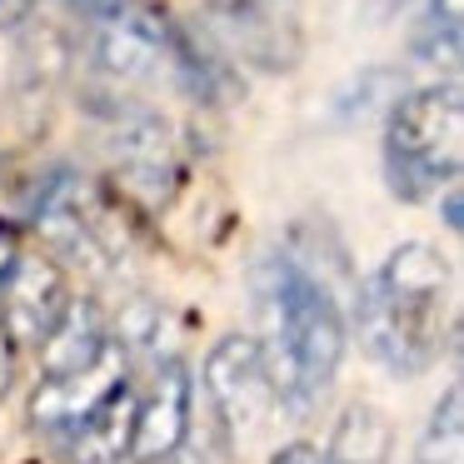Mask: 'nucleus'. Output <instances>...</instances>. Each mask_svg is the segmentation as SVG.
<instances>
[{
    "label": "nucleus",
    "instance_id": "10",
    "mask_svg": "<svg viewBox=\"0 0 464 464\" xmlns=\"http://www.w3.org/2000/svg\"><path fill=\"white\" fill-rule=\"evenodd\" d=\"M71 275L51 255H21L15 270L0 285V330L11 334L15 350H41L61 320L71 314Z\"/></svg>",
    "mask_w": 464,
    "mask_h": 464
},
{
    "label": "nucleus",
    "instance_id": "5",
    "mask_svg": "<svg viewBox=\"0 0 464 464\" xmlns=\"http://www.w3.org/2000/svg\"><path fill=\"white\" fill-rule=\"evenodd\" d=\"M91 111L101 121V150L115 180L150 205L170 200L185 175L175 125L160 111L140 105L135 95H91Z\"/></svg>",
    "mask_w": 464,
    "mask_h": 464
},
{
    "label": "nucleus",
    "instance_id": "9",
    "mask_svg": "<svg viewBox=\"0 0 464 464\" xmlns=\"http://www.w3.org/2000/svg\"><path fill=\"white\" fill-rule=\"evenodd\" d=\"M200 394H205V414L230 444L260 430L265 414L275 410V390L255 334H220L210 344L200 370Z\"/></svg>",
    "mask_w": 464,
    "mask_h": 464
},
{
    "label": "nucleus",
    "instance_id": "17",
    "mask_svg": "<svg viewBox=\"0 0 464 464\" xmlns=\"http://www.w3.org/2000/svg\"><path fill=\"white\" fill-rule=\"evenodd\" d=\"M35 15V0H0V31H21L31 25Z\"/></svg>",
    "mask_w": 464,
    "mask_h": 464
},
{
    "label": "nucleus",
    "instance_id": "7",
    "mask_svg": "<svg viewBox=\"0 0 464 464\" xmlns=\"http://www.w3.org/2000/svg\"><path fill=\"white\" fill-rule=\"evenodd\" d=\"M31 225L55 265H81V270L101 275V270H115L125 255V235L115 225V210L91 180H81L71 170H55L35 190Z\"/></svg>",
    "mask_w": 464,
    "mask_h": 464
},
{
    "label": "nucleus",
    "instance_id": "1",
    "mask_svg": "<svg viewBox=\"0 0 464 464\" xmlns=\"http://www.w3.org/2000/svg\"><path fill=\"white\" fill-rule=\"evenodd\" d=\"M255 344L270 370L275 404L295 420L320 410L350 350V320L330 280L295 245H275L255 265Z\"/></svg>",
    "mask_w": 464,
    "mask_h": 464
},
{
    "label": "nucleus",
    "instance_id": "11",
    "mask_svg": "<svg viewBox=\"0 0 464 464\" xmlns=\"http://www.w3.org/2000/svg\"><path fill=\"white\" fill-rule=\"evenodd\" d=\"M195 420V384L180 360H160L135 390L130 464H165Z\"/></svg>",
    "mask_w": 464,
    "mask_h": 464
},
{
    "label": "nucleus",
    "instance_id": "19",
    "mask_svg": "<svg viewBox=\"0 0 464 464\" xmlns=\"http://www.w3.org/2000/svg\"><path fill=\"white\" fill-rule=\"evenodd\" d=\"M11 380H15V344H11V334L0 330V400H5Z\"/></svg>",
    "mask_w": 464,
    "mask_h": 464
},
{
    "label": "nucleus",
    "instance_id": "16",
    "mask_svg": "<svg viewBox=\"0 0 464 464\" xmlns=\"http://www.w3.org/2000/svg\"><path fill=\"white\" fill-rule=\"evenodd\" d=\"M270 464H344V459H334L324 444H310V440H295V444H285V450H275V459Z\"/></svg>",
    "mask_w": 464,
    "mask_h": 464
},
{
    "label": "nucleus",
    "instance_id": "14",
    "mask_svg": "<svg viewBox=\"0 0 464 464\" xmlns=\"http://www.w3.org/2000/svg\"><path fill=\"white\" fill-rule=\"evenodd\" d=\"M414 55L430 71H444V81L459 75V0H424L420 31H414Z\"/></svg>",
    "mask_w": 464,
    "mask_h": 464
},
{
    "label": "nucleus",
    "instance_id": "12",
    "mask_svg": "<svg viewBox=\"0 0 464 464\" xmlns=\"http://www.w3.org/2000/svg\"><path fill=\"white\" fill-rule=\"evenodd\" d=\"M324 450L344 464H384L390 459V420L374 404H350Z\"/></svg>",
    "mask_w": 464,
    "mask_h": 464
},
{
    "label": "nucleus",
    "instance_id": "3",
    "mask_svg": "<svg viewBox=\"0 0 464 464\" xmlns=\"http://www.w3.org/2000/svg\"><path fill=\"white\" fill-rule=\"evenodd\" d=\"M384 185L394 200H440L459 185L464 160V95L459 81H430L394 95L384 115Z\"/></svg>",
    "mask_w": 464,
    "mask_h": 464
},
{
    "label": "nucleus",
    "instance_id": "6",
    "mask_svg": "<svg viewBox=\"0 0 464 464\" xmlns=\"http://www.w3.org/2000/svg\"><path fill=\"white\" fill-rule=\"evenodd\" d=\"M195 31L235 65L255 75H290L304 61L300 0H200Z\"/></svg>",
    "mask_w": 464,
    "mask_h": 464
},
{
    "label": "nucleus",
    "instance_id": "15",
    "mask_svg": "<svg viewBox=\"0 0 464 464\" xmlns=\"http://www.w3.org/2000/svg\"><path fill=\"white\" fill-rule=\"evenodd\" d=\"M225 450H230V440H225V434L215 430V420L205 414V424L190 420V430H185L180 450H175L165 464H225Z\"/></svg>",
    "mask_w": 464,
    "mask_h": 464
},
{
    "label": "nucleus",
    "instance_id": "18",
    "mask_svg": "<svg viewBox=\"0 0 464 464\" xmlns=\"http://www.w3.org/2000/svg\"><path fill=\"white\" fill-rule=\"evenodd\" d=\"M15 260H21V240H15V230L5 225V215H0V285L15 270Z\"/></svg>",
    "mask_w": 464,
    "mask_h": 464
},
{
    "label": "nucleus",
    "instance_id": "13",
    "mask_svg": "<svg viewBox=\"0 0 464 464\" xmlns=\"http://www.w3.org/2000/svg\"><path fill=\"white\" fill-rule=\"evenodd\" d=\"M410 464H464V390L459 384H450L440 394V404L430 410Z\"/></svg>",
    "mask_w": 464,
    "mask_h": 464
},
{
    "label": "nucleus",
    "instance_id": "4",
    "mask_svg": "<svg viewBox=\"0 0 464 464\" xmlns=\"http://www.w3.org/2000/svg\"><path fill=\"white\" fill-rule=\"evenodd\" d=\"M175 41H180V25L170 21L165 5L115 0L95 11L91 41H85L91 95H135L140 85L170 81Z\"/></svg>",
    "mask_w": 464,
    "mask_h": 464
},
{
    "label": "nucleus",
    "instance_id": "8",
    "mask_svg": "<svg viewBox=\"0 0 464 464\" xmlns=\"http://www.w3.org/2000/svg\"><path fill=\"white\" fill-rule=\"evenodd\" d=\"M130 384H135V360L125 354V344L111 330V340L95 354H85L75 364H61V370H41V380L31 390V424L45 434L71 440L85 420H95Z\"/></svg>",
    "mask_w": 464,
    "mask_h": 464
},
{
    "label": "nucleus",
    "instance_id": "20",
    "mask_svg": "<svg viewBox=\"0 0 464 464\" xmlns=\"http://www.w3.org/2000/svg\"><path fill=\"white\" fill-rule=\"evenodd\" d=\"M71 5H85V11H105V5H115V0H71Z\"/></svg>",
    "mask_w": 464,
    "mask_h": 464
},
{
    "label": "nucleus",
    "instance_id": "2",
    "mask_svg": "<svg viewBox=\"0 0 464 464\" xmlns=\"http://www.w3.org/2000/svg\"><path fill=\"white\" fill-rule=\"evenodd\" d=\"M354 334L380 370L424 374L454 334V275L434 245L404 240L354 290Z\"/></svg>",
    "mask_w": 464,
    "mask_h": 464
}]
</instances>
